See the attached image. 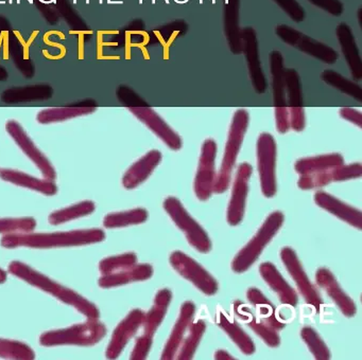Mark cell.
I'll return each mask as SVG.
<instances>
[{"mask_svg":"<svg viewBox=\"0 0 362 360\" xmlns=\"http://www.w3.org/2000/svg\"><path fill=\"white\" fill-rule=\"evenodd\" d=\"M105 239V233L101 229L67 231L52 233H18L5 234L0 239V245L8 249L18 247L47 248L73 247V246L90 245L100 243Z\"/></svg>","mask_w":362,"mask_h":360,"instance_id":"6da1fadb","label":"cell"},{"mask_svg":"<svg viewBox=\"0 0 362 360\" xmlns=\"http://www.w3.org/2000/svg\"><path fill=\"white\" fill-rule=\"evenodd\" d=\"M8 270L11 275L24 280L30 285L44 290L48 294H54L57 299L62 301L65 304L75 307L82 315L88 317V319H99L100 318V311L94 303L86 300L81 294L74 292L71 288L65 287L54 280L48 277L47 275L39 272L33 267L28 266L24 263L18 262V260H14L9 265Z\"/></svg>","mask_w":362,"mask_h":360,"instance_id":"7a4b0ae2","label":"cell"},{"mask_svg":"<svg viewBox=\"0 0 362 360\" xmlns=\"http://www.w3.org/2000/svg\"><path fill=\"white\" fill-rule=\"evenodd\" d=\"M249 112L247 110L240 108L235 112L230 123V131H228V141L224 148L221 167L218 175H216L214 193L222 194L230 186L237 157L240 152L241 145L249 126Z\"/></svg>","mask_w":362,"mask_h":360,"instance_id":"3957f363","label":"cell"},{"mask_svg":"<svg viewBox=\"0 0 362 360\" xmlns=\"http://www.w3.org/2000/svg\"><path fill=\"white\" fill-rule=\"evenodd\" d=\"M107 335V328L98 319H88L82 324H75L62 330H49L40 337V344L43 347L57 345H81L92 347L97 344Z\"/></svg>","mask_w":362,"mask_h":360,"instance_id":"277c9868","label":"cell"},{"mask_svg":"<svg viewBox=\"0 0 362 360\" xmlns=\"http://www.w3.org/2000/svg\"><path fill=\"white\" fill-rule=\"evenodd\" d=\"M284 220L285 216L279 211L273 212L267 217L253 239L237 253L233 260L232 270L234 272H245L257 260L262 250L272 241L273 237L283 226Z\"/></svg>","mask_w":362,"mask_h":360,"instance_id":"5b68a950","label":"cell"},{"mask_svg":"<svg viewBox=\"0 0 362 360\" xmlns=\"http://www.w3.org/2000/svg\"><path fill=\"white\" fill-rule=\"evenodd\" d=\"M165 211L167 212L175 224L185 233L186 239L190 246L197 251L207 253L211 251V241L204 229L189 215L187 210L183 207L181 201L175 197L165 199Z\"/></svg>","mask_w":362,"mask_h":360,"instance_id":"8992f818","label":"cell"},{"mask_svg":"<svg viewBox=\"0 0 362 360\" xmlns=\"http://www.w3.org/2000/svg\"><path fill=\"white\" fill-rule=\"evenodd\" d=\"M257 169L259 173L262 192L267 198H272L276 194V157L277 146L271 133H260L256 144Z\"/></svg>","mask_w":362,"mask_h":360,"instance_id":"52a82bcc","label":"cell"},{"mask_svg":"<svg viewBox=\"0 0 362 360\" xmlns=\"http://www.w3.org/2000/svg\"><path fill=\"white\" fill-rule=\"evenodd\" d=\"M275 34L289 46L296 47L305 54L310 55L325 64L336 63L339 53L324 42L313 40L310 36L303 34L294 28L287 25H279L275 28Z\"/></svg>","mask_w":362,"mask_h":360,"instance_id":"ba28073f","label":"cell"},{"mask_svg":"<svg viewBox=\"0 0 362 360\" xmlns=\"http://www.w3.org/2000/svg\"><path fill=\"white\" fill-rule=\"evenodd\" d=\"M173 268L184 279L192 282L199 290L206 294L214 296L219 289L217 281L209 271L205 270L196 260L182 251H175L169 258Z\"/></svg>","mask_w":362,"mask_h":360,"instance_id":"9c48e42d","label":"cell"},{"mask_svg":"<svg viewBox=\"0 0 362 360\" xmlns=\"http://www.w3.org/2000/svg\"><path fill=\"white\" fill-rule=\"evenodd\" d=\"M270 68L272 74L273 102H274L275 122L279 133H286L290 129L289 110L286 104L285 78H284V59L279 51L270 54Z\"/></svg>","mask_w":362,"mask_h":360,"instance_id":"30bf717a","label":"cell"},{"mask_svg":"<svg viewBox=\"0 0 362 360\" xmlns=\"http://www.w3.org/2000/svg\"><path fill=\"white\" fill-rule=\"evenodd\" d=\"M216 156L217 143L213 139L205 140L201 150L194 184V193L199 200L206 201L211 198L214 193V184L216 181Z\"/></svg>","mask_w":362,"mask_h":360,"instance_id":"8fae6325","label":"cell"},{"mask_svg":"<svg viewBox=\"0 0 362 360\" xmlns=\"http://www.w3.org/2000/svg\"><path fill=\"white\" fill-rule=\"evenodd\" d=\"M281 258L288 272L296 282L305 302L313 306L315 311H320L323 300L309 277H307L296 251L289 247L283 248L281 251Z\"/></svg>","mask_w":362,"mask_h":360,"instance_id":"7c38bea8","label":"cell"},{"mask_svg":"<svg viewBox=\"0 0 362 360\" xmlns=\"http://www.w3.org/2000/svg\"><path fill=\"white\" fill-rule=\"evenodd\" d=\"M6 131L10 137L20 146L21 150L26 156L31 159L33 163L39 167L42 175L48 180H54L57 178L56 169L54 165L48 160L47 157L37 148L35 142L29 137L28 133L23 128L22 125L16 120L8 121L6 124Z\"/></svg>","mask_w":362,"mask_h":360,"instance_id":"4fadbf2b","label":"cell"},{"mask_svg":"<svg viewBox=\"0 0 362 360\" xmlns=\"http://www.w3.org/2000/svg\"><path fill=\"white\" fill-rule=\"evenodd\" d=\"M252 174H253V167L247 162L240 163L237 167L236 177L233 184L232 196L228 203V216H226L230 226H237L243 222Z\"/></svg>","mask_w":362,"mask_h":360,"instance_id":"5bb4252c","label":"cell"},{"mask_svg":"<svg viewBox=\"0 0 362 360\" xmlns=\"http://www.w3.org/2000/svg\"><path fill=\"white\" fill-rule=\"evenodd\" d=\"M241 42H243V53L247 59V69L251 78L252 85L256 92L264 93L268 87L266 76L262 71V63L258 50L257 34L252 27L241 29Z\"/></svg>","mask_w":362,"mask_h":360,"instance_id":"9a60e30c","label":"cell"},{"mask_svg":"<svg viewBox=\"0 0 362 360\" xmlns=\"http://www.w3.org/2000/svg\"><path fill=\"white\" fill-rule=\"evenodd\" d=\"M285 78V89L287 91L288 110H289L290 128L294 131H303L306 126L305 109L303 106L302 85L300 76L293 68H288L284 71Z\"/></svg>","mask_w":362,"mask_h":360,"instance_id":"2e32d148","label":"cell"},{"mask_svg":"<svg viewBox=\"0 0 362 360\" xmlns=\"http://www.w3.org/2000/svg\"><path fill=\"white\" fill-rule=\"evenodd\" d=\"M129 110L148 128L151 129L170 150H181L183 142L179 133H175L153 108L150 106H144V107H130Z\"/></svg>","mask_w":362,"mask_h":360,"instance_id":"e0dca14e","label":"cell"},{"mask_svg":"<svg viewBox=\"0 0 362 360\" xmlns=\"http://www.w3.org/2000/svg\"><path fill=\"white\" fill-rule=\"evenodd\" d=\"M145 313L141 309H133L129 315L118 324L114 330L111 341L107 345L105 356L107 359H116L124 351L129 341L136 334L137 330L143 326Z\"/></svg>","mask_w":362,"mask_h":360,"instance_id":"ac0fdd59","label":"cell"},{"mask_svg":"<svg viewBox=\"0 0 362 360\" xmlns=\"http://www.w3.org/2000/svg\"><path fill=\"white\" fill-rule=\"evenodd\" d=\"M315 281L317 285L327 294V296L334 301V304L339 307L341 313L347 318L354 317L357 313L356 303L345 294L341 288L340 284L337 281L332 271L327 268L317 269L315 273Z\"/></svg>","mask_w":362,"mask_h":360,"instance_id":"d6986e66","label":"cell"},{"mask_svg":"<svg viewBox=\"0 0 362 360\" xmlns=\"http://www.w3.org/2000/svg\"><path fill=\"white\" fill-rule=\"evenodd\" d=\"M194 313H196V305L194 302L187 301L182 304L179 318L173 326V332L163 351L162 357H160L163 360L175 359L188 328L194 321Z\"/></svg>","mask_w":362,"mask_h":360,"instance_id":"ffe728a7","label":"cell"},{"mask_svg":"<svg viewBox=\"0 0 362 360\" xmlns=\"http://www.w3.org/2000/svg\"><path fill=\"white\" fill-rule=\"evenodd\" d=\"M315 201L320 208L326 210L332 215L340 218L343 222L355 227L358 230L362 229V213L360 210L343 203L340 199L332 196L329 193L317 191L315 194Z\"/></svg>","mask_w":362,"mask_h":360,"instance_id":"44dd1931","label":"cell"},{"mask_svg":"<svg viewBox=\"0 0 362 360\" xmlns=\"http://www.w3.org/2000/svg\"><path fill=\"white\" fill-rule=\"evenodd\" d=\"M162 152L158 150L148 152L145 156L133 163L122 177V186L127 190H133L141 186L153 173L156 167L162 161Z\"/></svg>","mask_w":362,"mask_h":360,"instance_id":"7402d4cb","label":"cell"},{"mask_svg":"<svg viewBox=\"0 0 362 360\" xmlns=\"http://www.w3.org/2000/svg\"><path fill=\"white\" fill-rule=\"evenodd\" d=\"M336 35L340 44L343 56L351 70V76L355 80H360L362 78V59L360 56L359 49L356 42L355 35L351 31V27L347 23H339L336 29Z\"/></svg>","mask_w":362,"mask_h":360,"instance_id":"603a6c76","label":"cell"},{"mask_svg":"<svg viewBox=\"0 0 362 360\" xmlns=\"http://www.w3.org/2000/svg\"><path fill=\"white\" fill-rule=\"evenodd\" d=\"M259 273L267 284L276 292L279 301L283 304L296 307L298 305V296L296 290L284 279L283 275L277 270L276 267L270 262L262 263L259 266Z\"/></svg>","mask_w":362,"mask_h":360,"instance_id":"cb8c5ba5","label":"cell"},{"mask_svg":"<svg viewBox=\"0 0 362 360\" xmlns=\"http://www.w3.org/2000/svg\"><path fill=\"white\" fill-rule=\"evenodd\" d=\"M234 311L236 315L245 322L249 328H251L258 336L262 337V340L271 347H277L281 344V338L277 334V330L271 328L264 320L252 311L251 308L245 306L240 301L234 303Z\"/></svg>","mask_w":362,"mask_h":360,"instance_id":"d4e9b609","label":"cell"},{"mask_svg":"<svg viewBox=\"0 0 362 360\" xmlns=\"http://www.w3.org/2000/svg\"><path fill=\"white\" fill-rule=\"evenodd\" d=\"M240 0H226L223 10L224 34L233 54L243 53L241 29L239 27Z\"/></svg>","mask_w":362,"mask_h":360,"instance_id":"484cf974","label":"cell"},{"mask_svg":"<svg viewBox=\"0 0 362 360\" xmlns=\"http://www.w3.org/2000/svg\"><path fill=\"white\" fill-rule=\"evenodd\" d=\"M0 178L4 181L37 191V192L48 195V196L56 195L58 193V186L54 184V180L39 179V178L33 177L24 172L16 171V169H0Z\"/></svg>","mask_w":362,"mask_h":360,"instance_id":"4316f807","label":"cell"},{"mask_svg":"<svg viewBox=\"0 0 362 360\" xmlns=\"http://www.w3.org/2000/svg\"><path fill=\"white\" fill-rule=\"evenodd\" d=\"M153 275V267L149 264L134 265L119 272L101 275L98 284L101 288H113L133 282L146 281Z\"/></svg>","mask_w":362,"mask_h":360,"instance_id":"83f0119b","label":"cell"},{"mask_svg":"<svg viewBox=\"0 0 362 360\" xmlns=\"http://www.w3.org/2000/svg\"><path fill=\"white\" fill-rule=\"evenodd\" d=\"M171 299H173V292L167 288L160 289L156 294V298H154L153 306L147 313H145V318H144L143 336L153 339L156 330L162 324L163 320L166 316Z\"/></svg>","mask_w":362,"mask_h":360,"instance_id":"f1b7e54d","label":"cell"},{"mask_svg":"<svg viewBox=\"0 0 362 360\" xmlns=\"http://www.w3.org/2000/svg\"><path fill=\"white\" fill-rule=\"evenodd\" d=\"M216 323L228 335L233 342L239 347L245 355L255 353V344L251 337L239 326L236 321H233L223 311H219L216 316Z\"/></svg>","mask_w":362,"mask_h":360,"instance_id":"f546056e","label":"cell"},{"mask_svg":"<svg viewBox=\"0 0 362 360\" xmlns=\"http://www.w3.org/2000/svg\"><path fill=\"white\" fill-rule=\"evenodd\" d=\"M344 164V158L340 154H326L321 156L298 159L294 169L300 175L329 171L339 165Z\"/></svg>","mask_w":362,"mask_h":360,"instance_id":"4dcf8cb0","label":"cell"},{"mask_svg":"<svg viewBox=\"0 0 362 360\" xmlns=\"http://www.w3.org/2000/svg\"><path fill=\"white\" fill-rule=\"evenodd\" d=\"M247 296L250 303H252L255 306L258 317L264 320L268 325L274 328L275 330H279L285 328L286 324L284 322L279 321L276 318L275 307L273 306L272 303L264 296V294L260 290L255 287L249 288L247 292Z\"/></svg>","mask_w":362,"mask_h":360,"instance_id":"1f68e13d","label":"cell"},{"mask_svg":"<svg viewBox=\"0 0 362 360\" xmlns=\"http://www.w3.org/2000/svg\"><path fill=\"white\" fill-rule=\"evenodd\" d=\"M96 112L94 106H69V107L48 108L42 110L37 114V122L41 124H50V123L62 122L69 119L77 116H86Z\"/></svg>","mask_w":362,"mask_h":360,"instance_id":"d6a6232c","label":"cell"},{"mask_svg":"<svg viewBox=\"0 0 362 360\" xmlns=\"http://www.w3.org/2000/svg\"><path fill=\"white\" fill-rule=\"evenodd\" d=\"M206 330L204 320H197L188 328V335L183 339L181 347L177 351L175 358L179 360H190L194 358V353L200 344L203 334Z\"/></svg>","mask_w":362,"mask_h":360,"instance_id":"836d02e7","label":"cell"},{"mask_svg":"<svg viewBox=\"0 0 362 360\" xmlns=\"http://www.w3.org/2000/svg\"><path fill=\"white\" fill-rule=\"evenodd\" d=\"M95 210H96V205H95L94 201H81V203H75L71 207L52 212L48 217V222L50 224L57 226V224H64V222L90 215Z\"/></svg>","mask_w":362,"mask_h":360,"instance_id":"e575fe53","label":"cell"},{"mask_svg":"<svg viewBox=\"0 0 362 360\" xmlns=\"http://www.w3.org/2000/svg\"><path fill=\"white\" fill-rule=\"evenodd\" d=\"M148 211L143 208L107 214L103 220V224L107 228H124L132 224H143L147 220Z\"/></svg>","mask_w":362,"mask_h":360,"instance_id":"d590c367","label":"cell"},{"mask_svg":"<svg viewBox=\"0 0 362 360\" xmlns=\"http://www.w3.org/2000/svg\"><path fill=\"white\" fill-rule=\"evenodd\" d=\"M321 78L334 88L338 89L341 92L354 97L357 101H362V88L359 84L344 78L342 74L338 73L332 69H326L322 72Z\"/></svg>","mask_w":362,"mask_h":360,"instance_id":"8d00e7d4","label":"cell"},{"mask_svg":"<svg viewBox=\"0 0 362 360\" xmlns=\"http://www.w3.org/2000/svg\"><path fill=\"white\" fill-rule=\"evenodd\" d=\"M0 358L16 360L35 359V353L26 343L0 338Z\"/></svg>","mask_w":362,"mask_h":360,"instance_id":"74e56055","label":"cell"},{"mask_svg":"<svg viewBox=\"0 0 362 360\" xmlns=\"http://www.w3.org/2000/svg\"><path fill=\"white\" fill-rule=\"evenodd\" d=\"M137 256L133 252L120 254V256H109L103 258L99 263V270L101 275H111V273L119 272L124 269L131 268L136 265Z\"/></svg>","mask_w":362,"mask_h":360,"instance_id":"f35d334b","label":"cell"},{"mask_svg":"<svg viewBox=\"0 0 362 360\" xmlns=\"http://www.w3.org/2000/svg\"><path fill=\"white\" fill-rule=\"evenodd\" d=\"M300 337L306 343L309 351L311 352L317 360H328L330 358V352L321 337L313 328L305 326L300 330Z\"/></svg>","mask_w":362,"mask_h":360,"instance_id":"ab89813d","label":"cell"},{"mask_svg":"<svg viewBox=\"0 0 362 360\" xmlns=\"http://www.w3.org/2000/svg\"><path fill=\"white\" fill-rule=\"evenodd\" d=\"M188 25L185 20H175L167 23V25H162L158 29L153 30L152 35H153L156 42L166 44H169L171 40L177 38V36L183 35L187 32Z\"/></svg>","mask_w":362,"mask_h":360,"instance_id":"60d3db41","label":"cell"},{"mask_svg":"<svg viewBox=\"0 0 362 360\" xmlns=\"http://www.w3.org/2000/svg\"><path fill=\"white\" fill-rule=\"evenodd\" d=\"M37 227V220L33 217L0 218L1 234H18V233L33 232Z\"/></svg>","mask_w":362,"mask_h":360,"instance_id":"b9f144b4","label":"cell"},{"mask_svg":"<svg viewBox=\"0 0 362 360\" xmlns=\"http://www.w3.org/2000/svg\"><path fill=\"white\" fill-rule=\"evenodd\" d=\"M44 95L49 97L52 95V89L48 86H31L6 91L4 99L7 102L24 101V100L43 99Z\"/></svg>","mask_w":362,"mask_h":360,"instance_id":"7bdbcfd3","label":"cell"},{"mask_svg":"<svg viewBox=\"0 0 362 360\" xmlns=\"http://www.w3.org/2000/svg\"><path fill=\"white\" fill-rule=\"evenodd\" d=\"M332 182L334 181H332V169H329V171L300 175L298 186L300 190H313V188H323Z\"/></svg>","mask_w":362,"mask_h":360,"instance_id":"ee69618b","label":"cell"},{"mask_svg":"<svg viewBox=\"0 0 362 360\" xmlns=\"http://www.w3.org/2000/svg\"><path fill=\"white\" fill-rule=\"evenodd\" d=\"M332 181H346L357 179L362 176L361 163H351L347 165H339L332 169Z\"/></svg>","mask_w":362,"mask_h":360,"instance_id":"f6af8a7d","label":"cell"},{"mask_svg":"<svg viewBox=\"0 0 362 360\" xmlns=\"http://www.w3.org/2000/svg\"><path fill=\"white\" fill-rule=\"evenodd\" d=\"M292 20L302 23L305 19V10L296 0H273Z\"/></svg>","mask_w":362,"mask_h":360,"instance_id":"bcb514c9","label":"cell"},{"mask_svg":"<svg viewBox=\"0 0 362 360\" xmlns=\"http://www.w3.org/2000/svg\"><path fill=\"white\" fill-rule=\"evenodd\" d=\"M118 99L126 105L127 107H144V106H149L146 101H144L139 95L132 89L127 86H120L117 90Z\"/></svg>","mask_w":362,"mask_h":360,"instance_id":"7dc6e473","label":"cell"},{"mask_svg":"<svg viewBox=\"0 0 362 360\" xmlns=\"http://www.w3.org/2000/svg\"><path fill=\"white\" fill-rule=\"evenodd\" d=\"M152 341L153 339L147 338L145 336H141L135 343L134 349L131 354V359L132 360H144L147 358L150 349L152 347Z\"/></svg>","mask_w":362,"mask_h":360,"instance_id":"c3c4849f","label":"cell"},{"mask_svg":"<svg viewBox=\"0 0 362 360\" xmlns=\"http://www.w3.org/2000/svg\"><path fill=\"white\" fill-rule=\"evenodd\" d=\"M308 1L334 16H340L344 11V6L340 0H308Z\"/></svg>","mask_w":362,"mask_h":360,"instance_id":"681fc988","label":"cell"},{"mask_svg":"<svg viewBox=\"0 0 362 360\" xmlns=\"http://www.w3.org/2000/svg\"><path fill=\"white\" fill-rule=\"evenodd\" d=\"M340 116L341 118L353 123V124L357 125L358 127L361 128L362 114L359 110L354 109V108L351 107H343L340 109Z\"/></svg>","mask_w":362,"mask_h":360,"instance_id":"f907efd6","label":"cell"},{"mask_svg":"<svg viewBox=\"0 0 362 360\" xmlns=\"http://www.w3.org/2000/svg\"><path fill=\"white\" fill-rule=\"evenodd\" d=\"M215 358L218 360L234 359V357H232V356L226 353V351L216 352Z\"/></svg>","mask_w":362,"mask_h":360,"instance_id":"816d5d0a","label":"cell"},{"mask_svg":"<svg viewBox=\"0 0 362 360\" xmlns=\"http://www.w3.org/2000/svg\"><path fill=\"white\" fill-rule=\"evenodd\" d=\"M7 272L4 269L0 268V284L5 283L7 281Z\"/></svg>","mask_w":362,"mask_h":360,"instance_id":"f5cc1de1","label":"cell"}]
</instances>
